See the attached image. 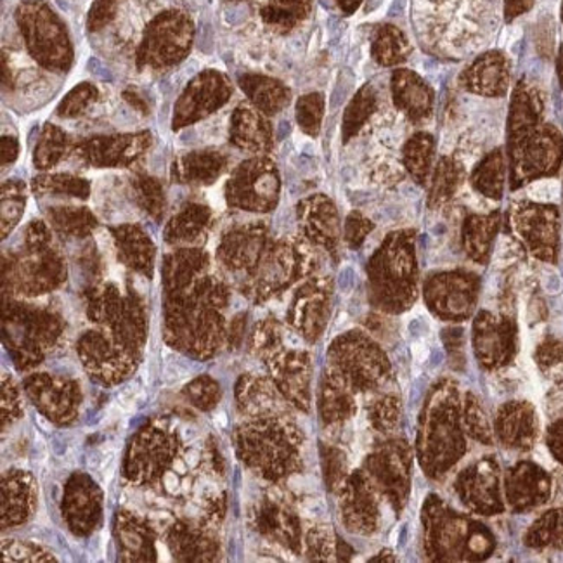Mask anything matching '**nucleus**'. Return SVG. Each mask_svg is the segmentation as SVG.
I'll list each match as a JSON object with an SVG mask.
<instances>
[{
  "label": "nucleus",
  "instance_id": "obj_1",
  "mask_svg": "<svg viewBox=\"0 0 563 563\" xmlns=\"http://www.w3.org/2000/svg\"><path fill=\"white\" fill-rule=\"evenodd\" d=\"M18 26L25 38L26 49L42 68L68 71L74 65V46L61 18L46 0H25L18 5Z\"/></svg>",
  "mask_w": 563,
  "mask_h": 563
},
{
  "label": "nucleus",
  "instance_id": "obj_2",
  "mask_svg": "<svg viewBox=\"0 0 563 563\" xmlns=\"http://www.w3.org/2000/svg\"><path fill=\"white\" fill-rule=\"evenodd\" d=\"M194 41V23L179 9H169L149 21L137 47V68H169L188 58Z\"/></svg>",
  "mask_w": 563,
  "mask_h": 563
},
{
  "label": "nucleus",
  "instance_id": "obj_3",
  "mask_svg": "<svg viewBox=\"0 0 563 563\" xmlns=\"http://www.w3.org/2000/svg\"><path fill=\"white\" fill-rule=\"evenodd\" d=\"M233 95V86L226 75L217 70L198 74L173 108L172 128L181 131L217 112Z\"/></svg>",
  "mask_w": 563,
  "mask_h": 563
},
{
  "label": "nucleus",
  "instance_id": "obj_4",
  "mask_svg": "<svg viewBox=\"0 0 563 563\" xmlns=\"http://www.w3.org/2000/svg\"><path fill=\"white\" fill-rule=\"evenodd\" d=\"M278 196V172L271 160L256 158L239 165L227 184L233 205L250 210H268Z\"/></svg>",
  "mask_w": 563,
  "mask_h": 563
},
{
  "label": "nucleus",
  "instance_id": "obj_5",
  "mask_svg": "<svg viewBox=\"0 0 563 563\" xmlns=\"http://www.w3.org/2000/svg\"><path fill=\"white\" fill-rule=\"evenodd\" d=\"M151 132L95 136L77 146V155L94 167H127L151 146Z\"/></svg>",
  "mask_w": 563,
  "mask_h": 563
},
{
  "label": "nucleus",
  "instance_id": "obj_6",
  "mask_svg": "<svg viewBox=\"0 0 563 563\" xmlns=\"http://www.w3.org/2000/svg\"><path fill=\"white\" fill-rule=\"evenodd\" d=\"M229 140L236 148L263 153L272 148V127L256 106L239 104L230 116Z\"/></svg>",
  "mask_w": 563,
  "mask_h": 563
},
{
  "label": "nucleus",
  "instance_id": "obj_7",
  "mask_svg": "<svg viewBox=\"0 0 563 563\" xmlns=\"http://www.w3.org/2000/svg\"><path fill=\"white\" fill-rule=\"evenodd\" d=\"M392 95L395 106L419 124L430 116L433 108L432 87L409 70H395L392 75Z\"/></svg>",
  "mask_w": 563,
  "mask_h": 563
},
{
  "label": "nucleus",
  "instance_id": "obj_8",
  "mask_svg": "<svg viewBox=\"0 0 563 563\" xmlns=\"http://www.w3.org/2000/svg\"><path fill=\"white\" fill-rule=\"evenodd\" d=\"M508 77L510 74L505 56L498 50H491L482 54L481 58L466 68L460 82L475 94L502 95L508 87Z\"/></svg>",
  "mask_w": 563,
  "mask_h": 563
},
{
  "label": "nucleus",
  "instance_id": "obj_9",
  "mask_svg": "<svg viewBox=\"0 0 563 563\" xmlns=\"http://www.w3.org/2000/svg\"><path fill=\"white\" fill-rule=\"evenodd\" d=\"M241 91L250 99V103L263 115H275L289 106L292 92L280 80L268 75L247 74L238 79Z\"/></svg>",
  "mask_w": 563,
  "mask_h": 563
},
{
  "label": "nucleus",
  "instance_id": "obj_10",
  "mask_svg": "<svg viewBox=\"0 0 563 563\" xmlns=\"http://www.w3.org/2000/svg\"><path fill=\"white\" fill-rule=\"evenodd\" d=\"M224 167H226V157L218 151L205 149V151L184 153L173 161V181L210 184L221 176Z\"/></svg>",
  "mask_w": 563,
  "mask_h": 563
},
{
  "label": "nucleus",
  "instance_id": "obj_11",
  "mask_svg": "<svg viewBox=\"0 0 563 563\" xmlns=\"http://www.w3.org/2000/svg\"><path fill=\"white\" fill-rule=\"evenodd\" d=\"M313 11L311 0H269L260 9V18L269 29L278 33H289L307 20Z\"/></svg>",
  "mask_w": 563,
  "mask_h": 563
},
{
  "label": "nucleus",
  "instance_id": "obj_12",
  "mask_svg": "<svg viewBox=\"0 0 563 563\" xmlns=\"http://www.w3.org/2000/svg\"><path fill=\"white\" fill-rule=\"evenodd\" d=\"M125 262L137 271L151 274L155 248L148 236L137 227L125 226L113 230Z\"/></svg>",
  "mask_w": 563,
  "mask_h": 563
},
{
  "label": "nucleus",
  "instance_id": "obj_13",
  "mask_svg": "<svg viewBox=\"0 0 563 563\" xmlns=\"http://www.w3.org/2000/svg\"><path fill=\"white\" fill-rule=\"evenodd\" d=\"M412 54V46L406 35L397 26L383 25L374 33L371 56L382 66H395L406 61Z\"/></svg>",
  "mask_w": 563,
  "mask_h": 563
},
{
  "label": "nucleus",
  "instance_id": "obj_14",
  "mask_svg": "<svg viewBox=\"0 0 563 563\" xmlns=\"http://www.w3.org/2000/svg\"><path fill=\"white\" fill-rule=\"evenodd\" d=\"M376 108H379V95H376L374 87L367 83L359 89V92H356L354 98L347 106L346 113H344V125H341L344 143L352 139L361 131L362 125L367 124L370 116L376 112Z\"/></svg>",
  "mask_w": 563,
  "mask_h": 563
},
{
  "label": "nucleus",
  "instance_id": "obj_15",
  "mask_svg": "<svg viewBox=\"0 0 563 563\" xmlns=\"http://www.w3.org/2000/svg\"><path fill=\"white\" fill-rule=\"evenodd\" d=\"M68 148V136L58 125L46 124L38 137L37 148L33 153V164L37 169L46 170L61 160Z\"/></svg>",
  "mask_w": 563,
  "mask_h": 563
},
{
  "label": "nucleus",
  "instance_id": "obj_16",
  "mask_svg": "<svg viewBox=\"0 0 563 563\" xmlns=\"http://www.w3.org/2000/svg\"><path fill=\"white\" fill-rule=\"evenodd\" d=\"M209 218L210 212L206 206H185L167 227V239L169 241H188V239L196 238L205 229Z\"/></svg>",
  "mask_w": 563,
  "mask_h": 563
},
{
  "label": "nucleus",
  "instance_id": "obj_17",
  "mask_svg": "<svg viewBox=\"0 0 563 563\" xmlns=\"http://www.w3.org/2000/svg\"><path fill=\"white\" fill-rule=\"evenodd\" d=\"M539 106L538 95L532 91L531 87L520 83L514 95V106L510 113V132L511 136H518L520 132L532 127L538 122Z\"/></svg>",
  "mask_w": 563,
  "mask_h": 563
},
{
  "label": "nucleus",
  "instance_id": "obj_18",
  "mask_svg": "<svg viewBox=\"0 0 563 563\" xmlns=\"http://www.w3.org/2000/svg\"><path fill=\"white\" fill-rule=\"evenodd\" d=\"M206 263L205 254L200 251H179L169 257L165 266V281L170 289H181L182 284L191 280V275L202 269Z\"/></svg>",
  "mask_w": 563,
  "mask_h": 563
},
{
  "label": "nucleus",
  "instance_id": "obj_19",
  "mask_svg": "<svg viewBox=\"0 0 563 563\" xmlns=\"http://www.w3.org/2000/svg\"><path fill=\"white\" fill-rule=\"evenodd\" d=\"M323 115H325V95L322 92H311L296 101V124L307 136L316 137L319 134Z\"/></svg>",
  "mask_w": 563,
  "mask_h": 563
},
{
  "label": "nucleus",
  "instance_id": "obj_20",
  "mask_svg": "<svg viewBox=\"0 0 563 563\" xmlns=\"http://www.w3.org/2000/svg\"><path fill=\"white\" fill-rule=\"evenodd\" d=\"M99 101L98 87L91 82H82L75 86L59 103L58 113L63 119H79L83 113L89 112Z\"/></svg>",
  "mask_w": 563,
  "mask_h": 563
},
{
  "label": "nucleus",
  "instance_id": "obj_21",
  "mask_svg": "<svg viewBox=\"0 0 563 563\" xmlns=\"http://www.w3.org/2000/svg\"><path fill=\"white\" fill-rule=\"evenodd\" d=\"M257 254H259L257 235H245V233L227 236L221 248V256L229 268H243Z\"/></svg>",
  "mask_w": 563,
  "mask_h": 563
},
{
  "label": "nucleus",
  "instance_id": "obj_22",
  "mask_svg": "<svg viewBox=\"0 0 563 563\" xmlns=\"http://www.w3.org/2000/svg\"><path fill=\"white\" fill-rule=\"evenodd\" d=\"M35 193H59L71 194V196H89V182L86 179L74 178L68 173H56V176H42L33 181Z\"/></svg>",
  "mask_w": 563,
  "mask_h": 563
},
{
  "label": "nucleus",
  "instance_id": "obj_23",
  "mask_svg": "<svg viewBox=\"0 0 563 563\" xmlns=\"http://www.w3.org/2000/svg\"><path fill=\"white\" fill-rule=\"evenodd\" d=\"M432 153L433 137L427 132H419L404 146V161H406L407 169L416 173V178H424L425 170L432 160Z\"/></svg>",
  "mask_w": 563,
  "mask_h": 563
},
{
  "label": "nucleus",
  "instance_id": "obj_24",
  "mask_svg": "<svg viewBox=\"0 0 563 563\" xmlns=\"http://www.w3.org/2000/svg\"><path fill=\"white\" fill-rule=\"evenodd\" d=\"M54 226L66 235L83 236L95 226L94 215L83 209H59L50 212Z\"/></svg>",
  "mask_w": 563,
  "mask_h": 563
},
{
  "label": "nucleus",
  "instance_id": "obj_25",
  "mask_svg": "<svg viewBox=\"0 0 563 563\" xmlns=\"http://www.w3.org/2000/svg\"><path fill=\"white\" fill-rule=\"evenodd\" d=\"M134 190H136L137 200L140 205L145 206L146 212L153 215V217H160L164 214V191H161L160 182L157 179L137 178L134 181Z\"/></svg>",
  "mask_w": 563,
  "mask_h": 563
},
{
  "label": "nucleus",
  "instance_id": "obj_26",
  "mask_svg": "<svg viewBox=\"0 0 563 563\" xmlns=\"http://www.w3.org/2000/svg\"><path fill=\"white\" fill-rule=\"evenodd\" d=\"M25 209V194L21 182H9L4 185V198H2V223H4V235L14 224L18 223L21 212Z\"/></svg>",
  "mask_w": 563,
  "mask_h": 563
},
{
  "label": "nucleus",
  "instance_id": "obj_27",
  "mask_svg": "<svg viewBox=\"0 0 563 563\" xmlns=\"http://www.w3.org/2000/svg\"><path fill=\"white\" fill-rule=\"evenodd\" d=\"M120 0H94L91 11L87 14V30L95 33L110 25L115 20Z\"/></svg>",
  "mask_w": 563,
  "mask_h": 563
},
{
  "label": "nucleus",
  "instance_id": "obj_28",
  "mask_svg": "<svg viewBox=\"0 0 563 563\" xmlns=\"http://www.w3.org/2000/svg\"><path fill=\"white\" fill-rule=\"evenodd\" d=\"M371 224L362 221L361 215H350L347 223V239L352 243V247H358V243L368 235Z\"/></svg>",
  "mask_w": 563,
  "mask_h": 563
},
{
  "label": "nucleus",
  "instance_id": "obj_29",
  "mask_svg": "<svg viewBox=\"0 0 563 563\" xmlns=\"http://www.w3.org/2000/svg\"><path fill=\"white\" fill-rule=\"evenodd\" d=\"M122 98L125 99V103L128 104V106L134 108L136 112H139L140 115H149L151 113V106H149L148 99L145 98V94L143 92L137 91V89H134V87H128V89H125L124 94H122Z\"/></svg>",
  "mask_w": 563,
  "mask_h": 563
},
{
  "label": "nucleus",
  "instance_id": "obj_30",
  "mask_svg": "<svg viewBox=\"0 0 563 563\" xmlns=\"http://www.w3.org/2000/svg\"><path fill=\"white\" fill-rule=\"evenodd\" d=\"M534 4V0H506L505 18L506 21L515 20L520 14L527 13Z\"/></svg>",
  "mask_w": 563,
  "mask_h": 563
},
{
  "label": "nucleus",
  "instance_id": "obj_31",
  "mask_svg": "<svg viewBox=\"0 0 563 563\" xmlns=\"http://www.w3.org/2000/svg\"><path fill=\"white\" fill-rule=\"evenodd\" d=\"M20 153V143L16 137L2 136V165L13 164Z\"/></svg>",
  "mask_w": 563,
  "mask_h": 563
},
{
  "label": "nucleus",
  "instance_id": "obj_32",
  "mask_svg": "<svg viewBox=\"0 0 563 563\" xmlns=\"http://www.w3.org/2000/svg\"><path fill=\"white\" fill-rule=\"evenodd\" d=\"M556 184H551V182H544V184L536 185L534 190H532V196L539 198V200H551V198L556 196Z\"/></svg>",
  "mask_w": 563,
  "mask_h": 563
},
{
  "label": "nucleus",
  "instance_id": "obj_33",
  "mask_svg": "<svg viewBox=\"0 0 563 563\" xmlns=\"http://www.w3.org/2000/svg\"><path fill=\"white\" fill-rule=\"evenodd\" d=\"M544 290L548 293H559L562 290V281H560V275L556 272H551L544 278L543 281Z\"/></svg>",
  "mask_w": 563,
  "mask_h": 563
},
{
  "label": "nucleus",
  "instance_id": "obj_34",
  "mask_svg": "<svg viewBox=\"0 0 563 563\" xmlns=\"http://www.w3.org/2000/svg\"><path fill=\"white\" fill-rule=\"evenodd\" d=\"M337 4L344 13L352 14L362 4V0H337Z\"/></svg>",
  "mask_w": 563,
  "mask_h": 563
},
{
  "label": "nucleus",
  "instance_id": "obj_35",
  "mask_svg": "<svg viewBox=\"0 0 563 563\" xmlns=\"http://www.w3.org/2000/svg\"><path fill=\"white\" fill-rule=\"evenodd\" d=\"M2 83H4L5 89L13 86V79H11V70L8 68V59H5V54H2Z\"/></svg>",
  "mask_w": 563,
  "mask_h": 563
},
{
  "label": "nucleus",
  "instance_id": "obj_36",
  "mask_svg": "<svg viewBox=\"0 0 563 563\" xmlns=\"http://www.w3.org/2000/svg\"><path fill=\"white\" fill-rule=\"evenodd\" d=\"M413 352H415V358L418 359V362L427 361L428 349L424 346V344H418V346L413 349Z\"/></svg>",
  "mask_w": 563,
  "mask_h": 563
},
{
  "label": "nucleus",
  "instance_id": "obj_37",
  "mask_svg": "<svg viewBox=\"0 0 563 563\" xmlns=\"http://www.w3.org/2000/svg\"><path fill=\"white\" fill-rule=\"evenodd\" d=\"M556 70H559L560 82H562L563 86V47L562 50H560L559 65H556Z\"/></svg>",
  "mask_w": 563,
  "mask_h": 563
},
{
  "label": "nucleus",
  "instance_id": "obj_38",
  "mask_svg": "<svg viewBox=\"0 0 563 563\" xmlns=\"http://www.w3.org/2000/svg\"><path fill=\"white\" fill-rule=\"evenodd\" d=\"M229 2H243V0H229Z\"/></svg>",
  "mask_w": 563,
  "mask_h": 563
},
{
  "label": "nucleus",
  "instance_id": "obj_39",
  "mask_svg": "<svg viewBox=\"0 0 563 563\" xmlns=\"http://www.w3.org/2000/svg\"><path fill=\"white\" fill-rule=\"evenodd\" d=\"M562 20H563V5H562Z\"/></svg>",
  "mask_w": 563,
  "mask_h": 563
}]
</instances>
